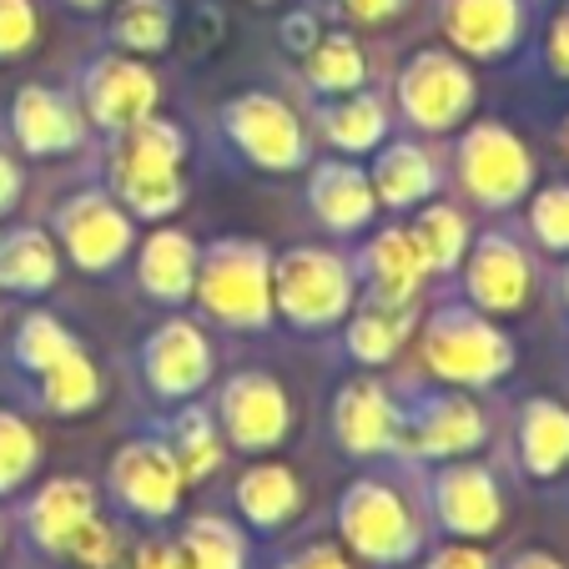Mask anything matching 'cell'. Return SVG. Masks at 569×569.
Wrapping results in <instances>:
<instances>
[{
	"mask_svg": "<svg viewBox=\"0 0 569 569\" xmlns=\"http://www.w3.org/2000/svg\"><path fill=\"white\" fill-rule=\"evenodd\" d=\"M483 433H489V423H483L479 403L463 393H433L409 419H398V439L419 459H459V453L479 449Z\"/></svg>",
	"mask_w": 569,
	"mask_h": 569,
	"instance_id": "5bb4252c",
	"label": "cell"
},
{
	"mask_svg": "<svg viewBox=\"0 0 569 569\" xmlns=\"http://www.w3.org/2000/svg\"><path fill=\"white\" fill-rule=\"evenodd\" d=\"M423 569H495V565H489V555L473 545H443Z\"/></svg>",
	"mask_w": 569,
	"mask_h": 569,
	"instance_id": "60d3db41",
	"label": "cell"
},
{
	"mask_svg": "<svg viewBox=\"0 0 569 569\" xmlns=\"http://www.w3.org/2000/svg\"><path fill=\"white\" fill-rule=\"evenodd\" d=\"M66 555H71L76 565H87V569H117L121 539H117V529H111L107 519H87V525L76 529V539H71Z\"/></svg>",
	"mask_w": 569,
	"mask_h": 569,
	"instance_id": "f35d334b",
	"label": "cell"
},
{
	"mask_svg": "<svg viewBox=\"0 0 569 569\" xmlns=\"http://www.w3.org/2000/svg\"><path fill=\"white\" fill-rule=\"evenodd\" d=\"M217 419H222V433L248 453L278 449L292 429V403L282 393L278 378L268 373H237L222 383L217 393Z\"/></svg>",
	"mask_w": 569,
	"mask_h": 569,
	"instance_id": "30bf717a",
	"label": "cell"
},
{
	"mask_svg": "<svg viewBox=\"0 0 569 569\" xmlns=\"http://www.w3.org/2000/svg\"><path fill=\"white\" fill-rule=\"evenodd\" d=\"M473 107V76L459 56L419 51L398 71V111L419 131H449Z\"/></svg>",
	"mask_w": 569,
	"mask_h": 569,
	"instance_id": "52a82bcc",
	"label": "cell"
},
{
	"mask_svg": "<svg viewBox=\"0 0 569 569\" xmlns=\"http://www.w3.org/2000/svg\"><path fill=\"white\" fill-rule=\"evenodd\" d=\"M443 31L463 56H505L519 41V0H443Z\"/></svg>",
	"mask_w": 569,
	"mask_h": 569,
	"instance_id": "ffe728a7",
	"label": "cell"
},
{
	"mask_svg": "<svg viewBox=\"0 0 569 569\" xmlns=\"http://www.w3.org/2000/svg\"><path fill=\"white\" fill-rule=\"evenodd\" d=\"M565 151H569V121H565Z\"/></svg>",
	"mask_w": 569,
	"mask_h": 569,
	"instance_id": "816d5d0a",
	"label": "cell"
},
{
	"mask_svg": "<svg viewBox=\"0 0 569 569\" xmlns=\"http://www.w3.org/2000/svg\"><path fill=\"white\" fill-rule=\"evenodd\" d=\"M11 127L16 141H21L31 157H61V151H76L87 127H81V111L51 87H21L11 101Z\"/></svg>",
	"mask_w": 569,
	"mask_h": 569,
	"instance_id": "e0dca14e",
	"label": "cell"
},
{
	"mask_svg": "<svg viewBox=\"0 0 569 569\" xmlns=\"http://www.w3.org/2000/svg\"><path fill=\"white\" fill-rule=\"evenodd\" d=\"M308 202L318 212V222H328L333 232H358L378 212L373 182H368V172L353 167V161H322L308 182Z\"/></svg>",
	"mask_w": 569,
	"mask_h": 569,
	"instance_id": "7402d4cb",
	"label": "cell"
},
{
	"mask_svg": "<svg viewBox=\"0 0 569 569\" xmlns=\"http://www.w3.org/2000/svg\"><path fill=\"white\" fill-rule=\"evenodd\" d=\"M182 157L187 141L172 121L141 117L127 127L111 151V192L121 207H131L147 222H161L182 207Z\"/></svg>",
	"mask_w": 569,
	"mask_h": 569,
	"instance_id": "6da1fadb",
	"label": "cell"
},
{
	"mask_svg": "<svg viewBox=\"0 0 569 569\" xmlns=\"http://www.w3.org/2000/svg\"><path fill=\"white\" fill-rule=\"evenodd\" d=\"M509 569H565L555 555H545V549H529V555H515L509 559Z\"/></svg>",
	"mask_w": 569,
	"mask_h": 569,
	"instance_id": "c3c4849f",
	"label": "cell"
},
{
	"mask_svg": "<svg viewBox=\"0 0 569 569\" xmlns=\"http://www.w3.org/2000/svg\"><path fill=\"white\" fill-rule=\"evenodd\" d=\"M36 46V6L31 0H0V61H16Z\"/></svg>",
	"mask_w": 569,
	"mask_h": 569,
	"instance_id": "ab89813d",
	"label": "cell"
},
{
	"mask_svg": "<svg viewBox=\"0 0 569 569\" xmlns=\"http://www.w3.org/2000/svg\"><path fill=\"white\" fill-rule=\"evenodd\" d=\"M463 288L469 302L483 312H515L525 308L529 288H535V272L529 258L509 232H489L479 237L469 252H463Z\"/></svg>",
	"mask_w": 569,
	"mask_h": 569,
	"instance_id": "4fadbf2b",
	"label": "cell"
},
{
	"mask_svg": "<svg viewBox=\"0 0 569 569\" xmlns=\"http://www.w3.org/2000/svg\"><path fill=\"white\" fill-rule=\"evenodd\" d=\"M197 308L222 328H268L272 322V252L248 237H222L202 252L192 282Z\"/></svg>",
	"mask_w": 569,
	"mask_h": 569,
	"instance_id": "7a4b0ae2",
	"label": "cell"
},
{
	"mask_svg": "<svg viewBox=\"0 0 569 569\" xmlns=\"http://www.w3.org/2000/svg\"><path fill=\"white\" fill-rule=\"evenodd\" d=\"M409 333H413V302H403V308L373 302V308H363L353 322H348V353H353L358 363L378 368L403 348Z\"/></svg>",
	"mask_w": 569,
	"mask_h": 569,
	"instance_id": "83f0119b",
	"label": "cell"
},
{
	"mask_svg": "<svg viewBox=\"0 0 569 569\" xmlns=\"http://www.w3.org/2000/svg\"><path fill=\"white\" fill-rule=\"evenodd\" d=\"M157 107V76L127 56H101L87 71V111L97 127L127 131Z\"/></svg>",
	"mask_w": 569,
	"mask_h": 569,
	"instance_id": "2e32d148",
	"label": "cell"
},
{
	"mask_svg": "<svg viewBox=\"0 0 569 569\" xmlns=\"http://www.w3.org/2000/svg\"><path fill=\"white\" fill-rule=\"evenodd\" d=\"M423 363L459 388L495 383L515 368V343L473 308H439L423 328Z\"/></svg>",
	"mask_w": 569,
	"mask_h": 569,
	"instance_id": "277c9868",
	"label": "cell"
},
{
	"mask_svg": "<svg viewBox=\"0 0 569 569\" xmlns=\"http://www.w3.org/2000/svg\"><path fill=\"white\" fill-rule=\"evenodd\" d=\"M333 433L348 453L368 459V453H383L398 439V409L388 388L378 378H353V383L338 393L333 403Z\"/></svg>",
	"mask_w": 569,
	"mask_h": 569,
	"instance_id": "ac0fdd59",
	"label": "cell"
},
{
	"mask_svg": "<svg viewBox=\"0 0 569 569\" xmlns=\"http://www.w3.org/2000/svg\"><path fill=\"white\" fill-rule=\"evenodd\" d=\"M36 459H41V449H36L31 423H26L21 413L0 409V495L21 489V483L36 473Z\"/></svg>",
	"mask_w": 569,
	"mask_h": 569,
	"instance_id": "8d00e7d4",
	"label": "cell"
},
{
	"mask_svg": "<svg viewBox=\"0 0 569 569\" xmlns=\"http://www.w3.org/2000/svg\"><path fill=\"white\" fill-rule=\"evenodd\" d=\"M182 463H177L172 443H157V439H131L117 449L111 459V495L121 499V509L141 519H167L177 515L182 505Z\"/></svg>",
	"mask_w": 569,
	"mask_h": 569,
	"instance_id": "9c48e42d",
	"label": "cell"
},
{
	"mask_svg": "<svg viewBox=\"0 0 569 569\" xmlns=\"http://www.w3.org/2000/svg\"><path fill=\"white\" fill-rule=\"evenodd\" d=\"M131 569H182V555H177V545H141Z\"/></svg>",
	"mask_w": 569,
	"mask_h": 569,
	"instance_id": "ee69618b",
	"label": "cell"
},
{
	"mask_svg": "<svg viewBox=\"0 0 569 569\" xmlns=\"http://www.w3.org/2000/svg\"><path fill=\"white\" fill-rule=\"evenodd\" d=\"M141 373L157 398H192L212 378V348L197 322H167L141 348Z\"/></svg>",
	"mask_w": 569,
	"mask_h": 569,
	"instance_id": "9a60e30c",
	"label": "cell"
},
{
	"mask_svg": "<svg viewBox=\"0 0 569 569\" xmlns=\"http://www.w3.org/2000/svg\"><path fill=\"white\" fill-rule=\"evenodd\" d=\"M459 182L483 207H515L535 182V161L509 127L483 121V127L463 131L459 141Z\"/></svg>",
	"mask_w": 569,
	"mask_h": 569,
	"instance_id": "8992f818",
	"label": "cell"
},
{
	"mask_svg": "<svg viewBox=\"0 0 569 569\" xmlns=\"http://www.w3.org/2000/svg\"><path fill=\"white\" fill-rule=\"evenodd\" d=\"M433 187H439V172L429 151L413 141H393L373 167V192L383 207H419L423 197H433Z\"/></svg>",
	"mask_w": 569,
	"mask_h": 569,
	"instance_id": "484cf974",
	"label": "cell"
},
{
	"mask_svg": "<svg viewBox=\"0 0 569 569\" xmlns=\"http://www.w3.org/2000/svg\"><path fill=\"white\" fill-rule=\"evenodd\" d=\"M76 6H87V11H91V6H101V0H76Z\"/></svg>",
	"mask_w": 569,
	"mask_h": 569,
	"instance_id": "681fc988",
	"label": "cell"
},
{
	"mask_svg": "<svg viewBox=\"0 0 569 569\" xmlns=\"http://www.w3.org/2000/svg\"><path fill=\"white\" fill-rule=\"evenodd\" d=\"M549 61H555V71L569 76V6L555 16V31H549Z\"/></svg>",
	"mask_w": 569,
	"mask_h": 569,
	"instance_id": "f6af8a7d",
	"label": "cell"
},
{
	"mask_svg": "<svg viewBox=\"0 0 569 569\" xmlns=\"http://www.w3.org/2000/svg\"><path fill=\"white\" fill-rule=\"evenodd\" d=\"M16 197H21V172H16V161L0 151V212H11Z\"/></svg>",
	"mask_w": 569,
	"mask_h": 569,
	"instance_id": "7dc6e473",
	"label": "cell"
},
{
	"mask_svg": "<svg viewBox=\"0 0 569 569\" xmlns=\"http://www.w3.org/2000/svg\"><path fill=\"white\" fill-rule=\"evenodd\" d=\"M222 131L252 167H262V172H298L302 157H308V141H302L298 117H292L278 97H268V91H248V97L227 101Z\"/></svg>",
	"mask_w": 569,
	"mask_h": 569,
	"instance_id": "ba28073f",
	"label": "cell"
},
{
	"mask_svg": "<svg viewBox=\"0 0 569 569\" xmlns=\"http://www.w3.org/2000/svg\"><path fill=\"white\" fill-rule=\"evenodd\" d=\"M97 519V489L87 479H51L41 495L26 505V529L46 555H66L76 529Z\"/></svg>",
	"mask_w": 569,
	"mask_h": 569,
	"instance_id": "44dd1931",
	"label": "cell"
},
{
	"mask_svg": "<svg viewBox=\"0 0 569 569\" xmlns=\"http://www.w3.org/2000/svg\"><path fill=\"white\" fill-rule=\"evenodd\" d=\"M197 262H202V252H197L192 237L161 227V232H151L147 242H141L137 278L157 302H187L192 298V282H197Z\"/></svg>",
	"mask_w": 569,
	"mask_h": 569,
	"instance_id": "603a6c76",
	"label": "cell"
},
{
	"mask_svg": "<svg viewBox=\"0 0 569 569\" xmlns=\"http://www.w3.org/2000/svg\"><path fill=\"white\" fill-rule=\"evenodd\" d=\"M409 232H413V242H419L429 272L459 268L463 252H469V222H463V212H453V207H423Z\"/></svg>",
	"mask_w": 569,
	"mask_h": 569,
	"instance_id": "1f68e13d",
	"label": "cell"
},
{
	"mask_svg": "<svg viewBox=\"0 0 569 569\" xmlns=\"http://www.w3.org/2000/svg\"><path fill=\"white\" fill-rule=\"evenodd\" d=\"M338 529H343V545L378 569L409 565L423 549V535L413 525L409 505L378 479L348 483L343 499H338Z\"/></svg>",
	"mask_w": 569,
	"mask_h": 569,
	"instance_id": "5b68a950",
	"label": "cell"
},
{
	"mask_svg": "<svg viewBox=\"0 0 569 569\" xmlns=\"http://www.w3.org/2000/svg\"><path fill=\"white\" fill-rule=\"evenodd\" d=\"M519 459L535 479H555L569 463V409L555 398H529L519 413Z\"/></svg>",
	"mask_w": 569,
	"mask_h": 569,
	"instance_id": "cb8c5ba5",
	"label": "cell"
},
{
	"mask_svg": "<svg viewBox=\"0 0 569 569\" xmlns=\"http://www.w3.org/2000/svg\"><path fill=\"white\" fill-rule=\"evenodd\" d=\"M429 499H433V519L459 539L495 535L499 519H505V495H499L495 473L479 469V463H449V469H439L429 483Z\"/></svg>",
	"mask_w": 569,
	"mask_h": 569,
	"instance_id": "7c38bea8",
	"label": "cell"
},
{
	"mask_svg": "<svg viewBox=\"0 0 569 569\" xmlns=\"http://www.w3.org/2000/svg\"><path fill=\"white\" fill-rule=\"evenodd\" d=\"M282 41H288L292 51H312V41H318V21H312V16H292V21L282 26Z\"/></svg>",
	"mask_w": 569,
	"mask_h": 569,
	"instance_id": "bcb514c9",
	"label": "cell"
},
{
	"mask_svg": "<svg viewBox=\"0 0 569 569\" xmlns=\"http://www.w3.org/2000/svg\"><path fill=\"white\" fill-rule=\"evenodd\" d=\"M565 302H569V268H565Z\"/></svg>",
	"mask_w": 569,
	"mask_h": 569,
	"instance_id": "f907efd6",
	"label": "cell"
},
{
	"mask_svg": "<svg viewBox=\"0 0 569 569\" xmlns=\"http://www.w3.org/2000/svg\"><path fill=\"white\" fill-rule=\"evenodd\" d=\"M56 232H61L66 252L87 272H107L127 258L131 248V217L121 212L117 197L107 192H81L56 212Z\"/></svg>",
	"mask_w": 569,
	"mask_h": 569,
	"instance_id": "8fae6325",
	"label": "cell"
},
{
	"mask_svg": "<svg viewBox=\"0 0 569 569\" xmlns=\"http://www.w3.org/2000/svg\"><path fill=\"white\" fill-rule=\"evenodd\" d=\"M368 76V61L363 51L353 46V36H318L308 51V81L318 91H328V97H353L358 87H363Z\"/></svg>",
	"mask_w": 569,
	"mask_h": 569,
	"instance_id": "f546056e",
	"label": "cell"
},
{
	"mask_svg": "<svg viewBox=\"0 0 569 569\" xmlns=\"http://www.w3.org/2000/svg\"><path fill=\"white\" fill-rule=\"evenodd\" d=\"M41 393H46V403H51V413H87L101 398V373H97V363H91L87 348L76 343L61 363L46 368Z\"/></svg>",
	"mask_w": 569,
	"mask_h": 569,
	"instance_id": "4dcf8cb0",
	"label": "cell"
},
{
	"mask_svg": "<svg viewBox=\"0 0 569 569\" xmlns=\"http://www.w3.org/2000/svg\"><path fill=\"white\" fill-rule=\"evenodd\" d=\"M61 262H56L51 237L36 232V227H16V232L0 237V288L11 292H41L56 282Z\"/></svg>",
	"mask_w": 569,
	"mask_h": 569,
	"instance_id": "4316f807",
	"label": "cell"
},
{
	"mask_svg": "<svg viewBox=\"0 0 569 569\" xmlns=\"http://www.w3.org/2000/svg\"><path fill=\"white\" fill-rule=\"evenodd\" d=\"M322 131H328V141L343 151H368L388 137V111L378 97H348V101L322 111Z\"/></svg>",
	"mask_w": 569,
	"mask_h": 569,
	"instance_id": "d6a6232c",
	"label": "cell"
},
{
	"mask_svg": "<svg viewBox=\"0 0 569 569\" xmlns=\"http://www.w3.org/2000/svg\"><path fill=\"white\" fill-rule=\"evenodd\" d=\"M71 348H76V338L66 333L51 312H31V318L21 322V333H16V358H21V368H31V373L56 368Z\"/></svg>",
	"mask_w": 569,
	"mask_h": 569,
	"instance_id": "d590c367",
	"label": "cell"
},
{
	"mask_svg": "<svg viewBox=\"0 0 569 569\" xmlns=\"http://www.w3.org/2000/svg\"><path fill=\"white\" fill-rule=\"evenodd\" d=\"M177 555H182V569H248V539L227 519L202 515L182 529Z\"/></svg>",
	"mask_w": 569,
	"mask_h": 569,
	"instance_id": "f1b7e54d",
	"label": "cell"
},
{
	"mask_svg": "<svg viewBox=\"0 0 569 569\" xmlns=\"http://www.w3.org/2000/svg\"><path fill=\"white\" fill-rule=\"evenodd\" d=\"M353 308V272L343 258L322 248H292L282 258H272V312L302 328V333H318V328H333L348 318Z\"/></svg>",
	"mask_w": 569,
	"mask_h": 569,
	"instance_id": "3957f363",
	"label": "cell"
},
{
	"mask_svg": "<svg viewBox=\"0 0 569 569\" xmlns=\"http://www.w3.org/2000/svg\"><path fill=\"white\" fill-rule=\"evenodd\" d=\"M363 278H368L373 302H388V308H403V302L419 298L423 278H429V262H423L409 227H383V232L368 242Z\"/></svg>",
	"mask_w": 569,
	"mask_h": 569,
	"instance_id": "d6986e66",
	"label": "cell"
},
{
	"mask_svg": "<svg viewBox=\"0 0 569 569\" xmlns=\"http://www.w3.org/2000/svg\"><path fill=\"white\" fill-rule=\"evenodd\" d=\"M529 227L549 252H569V187H545L529 207Z\"/></svg>",
	"mask_w": 569,
	"mask_h": 569,
	"instance_id": "74e56055",
	"label": "cell"
},
{
	"mask_svg": "<svg viewBox=\"0 0 569 569\" xmlns=\"http://www.w3.org/2000/svg\"><path fill=\"white\" fill-rule=\"evenodd\" d=\"M172 453L182 463L187 479H207V473L222 463V439H217V423L207 419V409H182L172 423Z\"/></svg>",
	"mask_w": 569,
	"mask_h": 569,
	"instance_id": "e575fe53",
	"label": "cell"
},
{
	"mask_svg": "<svg viewBox=\"0 0 569 569\" xmlns=\"http://www.w3.org/2000/svg\"><path fill=\"white\" fill-rule=\"evenodd\" d=\"M237 509L252 529H278L288 525L302 509V483L292 469L282 463H252L242 479H237Z\"/></svg>",
	"mask_w": 569,
	"mask_h": 569,
	"instance_id": "d4e9b609",
	"label": "cell"
},
{
	"mask_svg": "<svg viewBox=\"0 0 569 569\" xmlns=\"http://www.w3.org/2000/svg\"><path fill=\"white\" fill-rule=\"evenodd\" d=\"M278 569H348V559L338 555L333 545H308L298 549V555H288Z\"/></svg>",
	"mask_w": 569,
	"mask_h": 569,
	"instance_id": "b9f144b4",
	"label": "cell"
},
{
	"mask_svg": "<svg viewBox=\"0 0 569 569\" xmlns=\"http://www.w3.org/2000/svg\"><path fill=\"white\" fill-rule=\"evenodd\" d=\"M343 6H348V16H353V21L378 26V21H388V16H398V6H403V0H343Z\"/></svg>",
	"mask_w": 569,
	"mask_h": 569,
	"instance_id": "7bdbcfd3",
	"label": "cell"
},
{
	"mask_svg": "<svg viewBox=\"0 0 569 569\" xmlns=\"http://www.w3.org/2000/svg\"><path fill=\"white\" fill-rule=\"evenodd\" d=\"M111 41L137 56H151L172 41V0H121L111 16Z\"/></svg>",
	"mask_w": 569,
	"mask_h": 569,
	"instance_id": "836d02e7",
	"label": "cell"
}]
</instances>
